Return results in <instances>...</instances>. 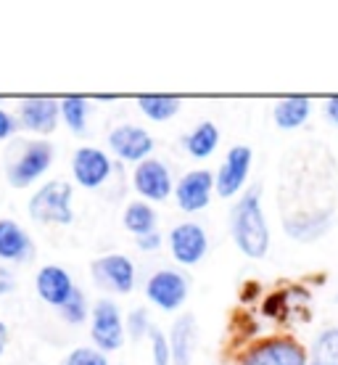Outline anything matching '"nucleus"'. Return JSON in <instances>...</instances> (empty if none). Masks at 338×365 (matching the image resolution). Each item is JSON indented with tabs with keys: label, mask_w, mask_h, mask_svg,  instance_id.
<instances>
[{
	"label": "nucleus",
	"mask_w": 338,
	"mask_h": 365,
	"mask_svg": "<svg viewBox=\"0 0 338 365\" xmlns=\"http://www.w3.org/2000/svg\"><path fill=\"white\" fill-rule=\"evenodd\" d=\"M315 363L338 365V329H325L315 341Z\"/></svg>",
	"instance_id": "nucleus-25"
},
{
	"label": "nucleus",
	"mask_w": 338,
	"mask_h": 365,
	"mask_svg": "<svg viewBox=\"0 0 338 365\" xmlns=\"http://www.w3.org/2000/svg\"><path fill=\"white\" fill-rule=\"evenodd\" d=\"M93 281L106 292L114 294H130L135 289V265L125 255H106L98 257L90 265Z\"/></svg>",
	"instance_id": "nucleus-7"
},
{
	"label": "nucleus",
	"mask_w": 338,
	"mask_h": 365,
	"mask_svg": "<svg viewBox=\"0 0 338 365\" xmlns=\"http://www.w3.org/2000/svg\"><path fill=\"white\" fill-rule=\"evenodd\" d=\"M230 230L236 247L251 259H262L270 249V228L262 212V188H248L230 212Z\"/></svg>",
	"instance_id": "nucleus-1"
},
{
	"label": "nucleus",
	"mask_w": 338,
	"mask_h": 365,
	"mask_svg": "<svg viewBox=\"0 0 338 365\" xmlns=\"http://www.w3.org/2000/svg\"><path fill=\"white\" fill-rule=\"evenodd\" d=\"M58 103H61V119L66 128L72 130L74 135H83L88 128V101L83 96H66Z\"/></svg>",
	"instance_id": "nucleus-23"
},
{
	"label": "nucleus",
	"mask_w": 338,
	"mask_h": 365,
	"mask_svg": "<svg viewBox=\"0 0 338 365\" xmlns=\"http://www.w3.org/2000/svg\"><path fill=\"white\" fill-rule=\"evenodd\" d=\"M58 312H61V318H64L69 326H80V323H85L88 315H90V307H88V299H85L83 289H74L72 297L58 307Z\"/></svg>",
	"instance_id": "nucleus-24"
},
{
	"label": "nucleus",
	"mask_w": 338,
	"mask_h": 365,
	"mask_svg": "<svg viewBox=\"0 0 338 365\" xmlns=\"http://www.w3.org/2000/svg\"><path fill=\"white\" fill-rule=\"evenodd\" d=\"M146 297L159 310H167V312L180 310L185 304V299H188V278H185V273L172 270V267L159 270V273H154L148 278Z\"/></svg>",
	"instance_id": "nucleus-6"
},
{
	"label": "nucleus",
	"mask_w": 338,
	"mask_h": 365,
	"mask_svg": "<svg viewBox=\"0 0 338 365\" xmlns=\"http://www.w3.org/2000/svg\"><path fill=\"white\" fill-rule=\"evenodd\" d=\"M325 117H328L333 125H338V96L328 98V103H325Z\"/></svg>",
	"instance_id": "nucleus-32"
},
{
	"label": "nucleus",
	"mask_w": 338,
	"mask_h": 365,
	"mask_svg": "<svg viewBox=\"0 0 338 365\" xmlns=\"http://www.w3.org/2000/svg\"><path fill=\"white\" fill-rule=\"evenodd\" d=\"M74 188L66 180H48L40 185L27 201V212L35 222L43 225H72L74 210H72Z\"/></svg>",
	"instance_id": "nucleus-2"
},
{
	"label": "nucleus",
	"mask_w": 338,
	"mask_h": 365,
	"mask_svg": "<svg viewBox=\"0 0 338 365\" xmlns=\"http://www.w3.org/2000/svg\"><path fill=\"white\" fill-rule=\"evenodd\" d=\"M251 162H254V151L248 146H233L230 154L225 156L220 173L214 175V188L222 199H230L236 196L243 185H246L248 170H251Z\"/></svg>",
	"instance_id": "nucleus-9"
},
{
	"label": "nucleus",
	"mask_w": 338,
	"mask_h": 365,
	"mask_svg": "<svg viewBox=\"0 0 338 365\" xmlns=\"http://www.w3.org/2000/svg\"><path fill=\"white\" fill-rule=\"evenodd\" d=\"M122 222L130 233L137 236H146V233H154L156 230V212L148 207L146 201H132L127 204V210L122 215Z\"/></svg>",
	"instance_id": "nucleus-21"
},
{
	"label": "nucleus",
	"mask_w": 338,
	"mask_h": 365,
	"mask_svg": "<svg viewBox=\"0 0 338 365\" xmlns=\"http://www.w3.org/2000/svg\"><path fill=\"white\" fill-rule=\"evenodd\" d=\"M72 173H74V180L80 182L83 188H88V191L101 188L111 175V159L101 148L83 146L77 148L72 156Z\"/></svg>",
	"instance_id": "nucleus-10"
},
{
	"label": "nucleus",
	"mask_w": 338,
	"mask_h": 365,
	"mask_svg": "<svg viewBox=\"0 0 338 365\" xmlns=\"http://www.w3.org/2000/svg\"><path fill=\"white\" fill-rule=\"evenodd\" d=\"M19 130H27L32 135H51L61 122V103L51 96H29L16 109Z\"/></svg>",
	"instance_id": "nucleus-5"
},
{
	"label": "nucleus",
	"mask_w": 338,
	"mask_h": 365,
	"mask_svg": "<svg viewBox=\"0 0 338 365\" xmlns=\"http://www.w3.org/2000/svg\"><path fill=\"white\" fill-rule=\"evenodd\" d=\"M333 225V212H299V215H291V217L283 220V228L285 233L293 238V241H317L330 230Z\"/></svg>",
	"instance_id": "nucleus-17"
},
{
	"label": "nucleus",
	"mask_w": 338,
	"mask_h": 365,
	"mask_svg": "<svg viewBox=\"0 0 338 365\" xmlns=\"http://www.w3.org/2000/svg\"><path fill=\"white\" fill-rule=\"evenodd\" d=\"M312 103L307 96H291V98H283L278 106H275V125L280 130H296L302 128L307 117H310Z\"/></svg>",
	"instance_id": "nucleus-19"
},
{
	"label": "nucleus",
	"mask_w": 338,
	"mask_h": 365,
	"mask_svg": "<svg viewBox=\"0 0 338 365\" xmlns=\"http://www.w3.org/2000/svg\"><path fill=\"white\" fill-rule=\"evenodd\" d=\"M310 365H320V363H310Z\"/></svg>",
	"instance_id": "nucleus-34"
},
{
	"label": "nucleus",
	"mask_w": 338,
	"mask_h": 365,
	"mask_svg": "<svg viewBox=\"0 0 338 365\" xmlns=\"http://www.w3.org/2000/svg\"><path fill=\"white\" fill-rule=\"evenodd\" d=\"M29 257H35V241L27 230L19 225L16 220L3 217L0 220V262H27Z\"/></svg>",
	"instance_id": "nucleus-16"
},
{
	"label": "nucleus",
	"mask_w": 338,
	"mask_h": 365,
	"mask_svg": "<svg viewBox=\"0 0 338 365\" xmlns=\"http://www.w3.org/2000/svg\"><path fill=\"white\" fill-rule=\"evenodd\" d=\"M90 336L95 341V349L106 352H117L125 344V320L117 302L98 299L95 307L90 310Z\"/></svg>",
	"instance_id": "nucleus-4"
},
{
	"label": "nucleus",
	"mask_w": 338,
	"mask_h": 365,
	"mask_svg": "<svg viewBox=\"0 0 338 365\" xmlns=\"http://www.w3.org/2000/svg\"><path fill=\"white\" fill-rule=\"evenodd\" d=\"M19 130V122H16V114H11L0 106V140H9V138L16 135Z\"/></svg>",
	"instance_id": "nucleus-29"
},
{
	"label": "nucleus",
	"mask_w": 338,
	"mask_h": 365,
	"mask_svg": "<svg viewBox=\"0 0 338 365\" xmlns=\"http://www.w3.org/2000/svg\"><path fill=\"white\" fill-rule=\"evenodd\" d=\"M53 156H56L53 143H48L43 138L24 143L19 156L9 165V182L14 188H29L32 182H37L51 170Z\"/></svg>",
	"instance_id": "nucleus-3"
},
{
	"label": "nucleus",
	"mask_w": 338,
	"mask_h": 365,
	"mask_svg": "<svg viewBox=\"0 0 338 365\" xmlns=\"http://www.w3.org/2000/svg\"><path fill=\"white\" fill-rule=\"evenodd\" d=\"M206 249H209L206 230L199 222H180L169 233V252L180 265H199L206 257Z\"/></svg>",
	"instance_id": "nucleus-12"
},
{
	"label": "nucleus",
	"mask_w": 338,
	"mask_h": 365,
	"mask_svg": "<svg viewBox=\"0 0 338 365\" xmlns=\"http://www.w3.org/2000/svg\"><path fill=\"white\" fill-rule=\"evenodd\" d=\"M64 365H109V357L95 347H77L64 357Z\"/></svg>",
	"instance_id": "nucleus-27"
},
{
	"label": "nucleus",
	"mask_w": 338,
	"mask_h": 365,
	"mask_svg": "<svg viewBox=\"0 0 338 365\" xmlns=\"http://www.w3.org/2000/svg\"><path fill=\"white\" fill-rule=\"evenodd\" d=\"M132 182H135V191L148 201H164L172 193V175L159 159L140 162L132 173Z\"/></svg>",
	"instance_id": "nucleus-14"
},
{
	"label": "nucleus",
	"mask_w": 338,
	"mask_h": 365,
	"mask_svg": "<svg viewBox=\"0 0 338 365\" xmlns=\"http://www.w3.org/2000/svg\"><path fill=\"white\" fill-rule=\"evenodd\" d=\"M183 146L193 159H206V156L214 154V148L220 146V130L214 122H201L199 128L185 135Z\"/></svg>",
	"instance_id": "nucleus-20"
},
{
	"label": "nucleus",
	"mask_w": 338,
	"mask_h": 365,
	"mask_svg": "<svg viewBox=\"0 0 338 365\" xmlns=\"http://www.w3.org/2000/svg\"><path fill=\"white\" fill-rule=\"evenodd\" d=\"M196 339H199V329H196L193 315H180L174 320L172 334H169L172 365H191L193 355H196Z\"/></svg>",
	"instance_id": "nucleus-18"
},
{
	"label": "nucleus",
	"mask_w": 338,
	"mask_h": 365,
	"mask_svg": "<svg viewBox=\"0 0 338 365\" xmlns=\"http://www.w3.org/2000/svg\"><path fill=\"white\" fill-rule=\"evenodd\" d=\"M109 148L122 162H146L154 151V138L137 125H119L109 133Z\"/></svg>",
	"instance_id": "nucleus-11"
},
{
	"label": "nucleus",
	"mask_w": 338,
	"mask_h": 365,
	"mask_svg": "<svg viewBox=\"0 0 338 365\" xmlns=\"http://www.w3.org/2000/svg\"><path fill=\"white\" fill-rule=\"evenodd\" d=\"M137 249H143V252H154V249L162 247V233L154 230V233H146V236H137Z\"/></svg>",
	"instance_id": "nucleus-30"
},
{
	"label": "nucleus",
	"mask_w": 338,
	"mask_h": 365,
	"mask_svg": "<svg viewBox=\"0 0 338 365\" xmlns=\"http://www.w3.org/2000/svg\"><path fill=\"white\" fill-rule=\"evenodd\" d=\"M241 365H310L307 352L293 339H267L241 357Z\"/></svg>",
	"instance_id": "nucleus-8"
},
{
	"label": "nucleus",
	"mask_w": 338,
	"mask_h": 365,
	"mask_svg": "<svg viewBox=\"0 0 338 365\" xmlns=\"http://www.w3.org/2000/svg\"><path fill=\"white\" fill-rule=\"evenodd\" d=\"M9 339H11L9 326L0 320V357H3V352H6V347H9Z\"/></svg>",
	"instance_id": "nucleus-33"
},
{
	"label": "nucleus",
	"mask_w": 338,
	"mask_h": 365,
	"mask_svg": "<svg viewBox=\"0 0 338 365\" xmlns=\"http://www.w3.org/2000/svg\"><path fill=\"white\" fill-rule=\"evenodd\" d=\"M16 289V281H14V275H9L6 270H0V294H11Z\"/></svg>",
	"instance_id": "nucleus-31"
},
{
	"label": "nucleus",
	"mask_w": 338,
	"mask_h": 365,
	"mask_svg": "<svg viewBox=\"0 0 338 365\" xmlns=\"http://www.w3.org/2000/svg\"><path fill=\"white\" fill-rule=\"evenodd\" d=\"M148 331H151V323H148V312L146 310H132L127 315V334L132 339H143V336H148Z\"/></svg>",
	"instance_id": "nucleus-28"
},
{
	"label": "nucleus",
	"mask_w": 338,
	"mask_h": 365,
	"mask_svg": "<svg viewBox=\"0 0 338 365\" xmlns=\"http://www.w3.org/2000/svg\"><path fill=\"white\" fill-rule=\"evenodd\" d=\"M148 339H151V363L154 365H169L172 363V352H169V341L162 334V329L151 326L148 331Z\"/></svg>",
	"instance_id": "nucleus-26"
},
{
	"label": "nucleus",
	"mask_w": 338,
	"mask_h": 365,
	"mask_svg": "<svg viewBox=\"0 0 338 365\" xmlns=\"http://www.w3.org/2000/svg\"><path fill=\"white\" fill-rule=\"evenodd\" d=\"M211 188H214V175L209 170H193V173L183 175L174 188L177 207L183 212L206 210L211 201Z\"/></svg>",
	"instance_id": "nucleus-13"
},
{
	"label": "nucleus",
	"mask_w": 338,
	"mask_h": 365,
	"mask_svg": "<svg viewBox=\"0 0 338 365\" xmlns=\"http://www.w3.org/2000/svg\"><path fill=\"white\" fill-rule=\"evenodd\" d=\"M137 106L148 119L164 122V119H172L180 111V98L177 96H140Z\"/></svg>",
	"instance_id": "nucleus-22"
},
{
	"label": "nucleus",
	"mask_w": 338,
	"mask_h": 365,
	"mask_svg": "<svg viewBox=\"0 0 338 365\" xmlns=\"http://www.w3.org/2000/svg\"><path fill=\"white\" fill-rule=\"evenodd\" d=\"M35 289H37V297L46 302V304L61 307V304L72 297V292L77 286H74L69 270H64L61 265H46L37 270Z\"/></svg>",
	"instance_id": "nucleus-15"
}]
</instances>
